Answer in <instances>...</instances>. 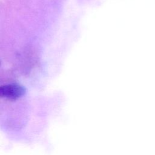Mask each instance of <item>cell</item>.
Instances as JSON below:
<instances>
[{"instance_id": "6da1fadb", "label": "cell", "mask_w": 155, "mask_h": 155, "mask_svg": "<svg viewBox=\"0 0 155 155\" xmlns=\"http://www.w3.org/2000/svg\"><path fill=\"white\" fill-rule=\"evenodd\" d=\"M25 88L18 84H9L0 85V97L15 101L23 96Z\"/></svg>"}, {"instance_id": "7a4b0ae2", "label": "cell", "mask_w": 155, "mask_h": 155, "mask_svg": "<svg viewBox=\"0 0 155 155\" xmlns=\"http://www.w3.org/2000/svg\"><path fill=\"white\" fill-rule=\"evenodd\" d=\"M0 64H1V62H0Z\"/></svg>"}]
</instances>
